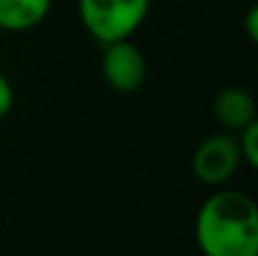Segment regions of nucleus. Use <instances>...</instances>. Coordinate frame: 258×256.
Masks as SVG:
<instances>
[{
    "mask_svg": "<svg viewBox=\"0 0 258 256\" xmlns=\"http://www.w3.org/2000/svg\"><path fill=\"white\" fill-rule=\"evenodd\" d=\"M195 240L204 256H258V209L240 190H218L195 218Z\"/></svg>",
    "mask_w": 258,
    "mask_h": 256,
    "instance_id": "1",
    "label": "nucleus"
},
{
    "mask_svg": "<svg viewBox=\"0 0 258 256\" xmlns=\"http://www.w3.org/2000/svg\"><path fill=\"white\" fill-rule=\"evenodd\" d=\"M80 18L100 43L125 41L145 23L150 0H80Z\"/></svg>",
    "mask_w": 258,
    "mask_h": 256,
    "instance_id": "2",
    "label": "nucleus"
},
{
    "mask_svg": "<svg viewBox=\"0 0 258 256\" xmlns=\"http://www.w3.org/2000/svg\"><path fill=\"white\" fill-rule=\"evenodd\" d=\"M240 150L233 134H213L197 145L192 154V172L202 184L222 186L240 166Z\"/></svg>",
    "mask_w": 258,
    "mask_h": 256,
    "instance_id": "3",
    "label": "nucleus"
},
{
    "mask_svg": "<svg viewBox=\"0 0 258 256\" xmlns=\"http://www.w3.org/2000/svg\"><path fill=\"white\" fill-rule=\"evenodd\" d=\"M102 75L111 89L134 93L147 77V61L143 52L129 39L109 43L102 57Z\"/></svg>",
    "mask_w": 258,
    "mask_h": 256,
    "instance_id": "4",
    "label": "nucleus"
},
{
    "mask_svg": "<svg viewBox=\"0 0 258 256\" xmlns=\"http://www.w3.org/2000/svg\"><path fill=\"white\" fill-rule=\"evenodd\" d=\"M213 113L215 120L222 127L240 132L242 127L256 120V102L245 89L231 86V89H224L215 95Z\"/></svg>",
    "mask_w": 258,
    "mask_h": 256,
    "instance_id": "5",
    "label": "nucleus"
},
{
    "mask_svg": "<svg viewBox=\"0 0 258 256\" xmlns=\"http://www.w3.org/2000/svg\"><path fill=\"white\" fill-rule=\"evenodd\" d=\"M50 7H52V0H0V30H32L45 21Z\"/></svg>",
    "mask_w": 258,
    "mask_h": 256,
    "instance_id": "6",
    "label": "nucleus"
},
{
    "mask_svg": "<svg viewBox=\"0 0 258 256\" xmlns=\"http://www.w3.org/2000/svg\"><path fill=\"white\" fill-rule=\"evenodd\" d=\"M236 141H238V150H240V159L249 168H256L258 166V120L242 127L240 134L236 136Z\"/></svg>",
    "mask_w": 258,
    "mask_h": 256,
    "instance_id": "7",
    "label": "nucleus"
},
{
    "mask_svg": "<svg viewBox=\"0 0 258 256\" xmlns=\"http://www.w3.org/2000/svg\"><path fill=\"white\" fill-rule=\"evenodd\" d=\"M14 107V89L12 82L0 73V118H5Z\"/></svg>",
    "mask_w": 258,
    "mask_h": 256,
    "instance_id": "8",
    "label": "nucleus"
},
{
    "mask_svg": "<svg viewBox=\"0 0 258 256\" xmlns=\"http://www.w3.org/2000/svg\"><path fill=\"white\" fill-rule=\"evenodd\" d=\"M245 30H247V36H249L251 43H256L258 41V7H251L249 12H247Z\"/></svg>",
    "mask_w": 258,
    "mask_h": 256,
    "instance_id": "9",
    "label": "nucleus"
}]
</instances>
